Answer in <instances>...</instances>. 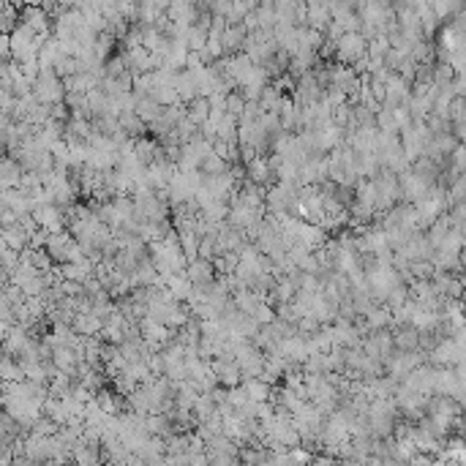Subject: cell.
Here are the masks:
<instances>
[{"label": "cell", "instance_id": "1", "mask_svg": "<svg viewBox=\"0 0 466 466\" xmlns=\"http://www.w3.org/2000/svg\"><path fill=\"white\" fill-rule=\"evenodd\" d=\"M186 278L194 284V287H205V284H210V281H216V268H213V262L210 259H202V256H196L191 262H186Z\"/></svg>", "mask_w": 466, "mask_h": 466}, {"label": "cell", "instance_id": "2", "mask_svg": "<svg viewBox=\"0 0 466 466\" xmlns=\"http://www.w3.org/2000/svg\"><path fill=\"white\" fill-rule=\"evenodd\" d=\"M36 96L41 104H57L60 96H63V85H60V79L55 76V74L44 71L39 79H36Z\"/></svg>", "mask_w": 466, "mask_h": 466}, {"label": "cell", "instance_id": "3", "mask_svg": "<svg viewBox=\"0 0 466 466\" xmlns=\"http://www.w3.org/2000/svg\"><path fill=\"white\" fill-rule=\"evenodd\" d=\"M392 346L401 349V352H417L420 349V330H417L415 324L404 322V327L392 336Z\"/></svg>", "mask_w": 466, "mask_h": 466}, {"label": "cell", "instance_id": "4", "mask_svg": "<svg viewBox=\"0 0 466 466\" xmlns=\"http://www.w3.org/2000/svg\"><path fill=\"white\" fill-rule=\"evenodd\" d=\"M226 170H229V161H224L219 153H213V150H207L202 156V161H199V172L202 174H221Z\"/></svg>", "mask_w": 466, "mask_h": 466}, {"label": "cell", "instance_id": "5", "mask_svg": "<svg viewBox=\"0 0 466 466\" xmlns=\"http://www.w3.org/2000/svg\"><path fill=\"white\" fill-rule=\"evenodd\" d=\"M341 52H343V57H360V55H363V41H360L357 36H349L341 44Z\"/></svg>", "mask_w": 466, "mask_h": 466}]
</instances>
